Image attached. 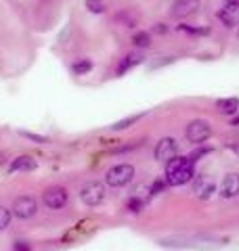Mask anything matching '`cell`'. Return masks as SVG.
I'll use <instances>...</instances> for the list:
<instances>
[{
    "label": "cell",
    "instance_id": "ac0fdd59",
    "mask_svg": "<svg viewBox=\"0 0 239 251\" xmlns=\"http://www.w3.org/2000/svg\"><path fill=\"white\" fill-rule=\"evenodd\" d=\"M177 29H179V31H187V34H193V36H206V34H210V29H208V27H191V25H179Z\"/></svg>",
    "mask_w": 239,
    "mask_h": 251
},
{
    "label": "cell",
    "instance_id": "8fae6325",
    "mask_svg": "<svg viewBox=\"0 0 239 251\" xmlns=\"http://www.w3.org/2000/svg\"><path fill=\"white\" fill-rule=\"evenodd\" d=\"M220 195L225 199H233L239 195V174H227L222 178V184H220Z\"/></svg>",
    "mask_w": 239,
    "mask_h": 251
},
{
    "label": "cell",
    "instance_id": "4316f807",
    "mask_svg": "<svg viewBox=\"0 0 239 251\" xmlns=\"http://www.w3.org/2000/svg\"><path fill=\"white\" fill-rule=\"evenodd\" d=\"M174 57H166L164 61H155V63H151V69H157V67H162V65H168V63H172Z\"/></svg>",
    "mask_w": 239,
    "mask_h": 251
},
{
    "label": "cell",
    "instance_id": "7c38bea8",
    "mask_svg": "<svg viewBox=\"0 0 239 251\" xmlns=\"http://www.w3.org/2000/svg\"><path fill=\"white\" fill-rule=\"evenodd\" d=\"M36 168H38V161L34 159V157H30V155H19L17 159L11 161L9 172H11V174H15V172H34Z\"/></svg>",
    "mask_w": 239,
    "mask_h": 251
},
{
    "label": "cell",
    "instance_id": "ba28073f",
    "mask_svg": "<svg viewBox=\"0 0 239 251\" xmlns=\"http://www.w3.org/2000/svg\"><path fill=\"white\" fill-rule=\"evenodd\" d=\"M177 151H179L177 140L170 138V136H166V138H162V140H159V143L155 145L153 155H155V159H157V161L168 163V161L172 159V157H177Z\"/></svg>",
    "mask_w": 239,
    "mask_h": 251
},
{
    "label": "cell",
    "instance_id": "6da1fadb",
    "mask_svg": "<svg viewBox=\"0 0 239 251\" xmlns=\"http://www.w3.org/2000/svg\"><path fill=\"white\" fill-rule=\"evenodd\" d=\"M193 180V161L189 157H172L166 163V182L170 186H182Z\"/></svg>",
    "mask_w": 239,
    "mask_h": 251
},
{
    "label": "cell",
    "instance_id": "30bf717a",
    "mask_svg": "<svg viewBox=\"0 0 239 251\" xmlns=\"http://www.w3.org/2000/svg\"><path fill=\"white\" fill-rule=\"evenodd\" d=\"M199 11V0H177L172 4V15L179 19H185V17H191Z\"/></svg>",
    "mask_w": 239,
    "mask_h": 251
},
{
    "label": "cell",
    "instance_id": "9a60e30c",
    "mask_svg": "<svg viewBox=\"0 0 239 251\" xmlns=\"http://www.w3.org/2000/svg\"><path fill=\"white\" fill-rule=\"evenodd\" d=\"M90 69H92V63L89 59H80L71 65V72H74L76 75H84V74H89Z\"/></svg>",
    "mask_w": 239,
    "mask_h": 251
},
{
    "label": "cell",
    "instance_id": "603a6c76",
    "mask_svg": "<svg viewBox=\"0 0 239 251\" xmlns=\"http://www.w3.org/2000/svg\"><path fill=\"white\" fill-rule=\"evenodd\" d=\"M19 134L23 136V138H30V140H34V143H40V145H44V143H49V138L46 136H40V134H31V132H19Z\"/></svg>",
    "mask_w": 239,
    "mask_h": 251
},
{
    "label": "cell",
    "instance_id": "d4e9b609",
    "mask_svg": "<svg viewBox=\"0 0 239 251\" xmlns=\"http://www.w3.org/2000/svg\"><path fill=\"white\" fill-rule=\"evenodd\" d=\"M239 9V0H225V11L235 13Z\"/></svg>",
    "mask_w": 239,
    "mask_h": 251
},
{
    "label": "cell",
    "instance_id": "cb8c5ba5",
    "mask_svg": "<svg viewBox=\"0 0 239 251\" xmlns=\"http://www.w3.org/2000/svg\"><path fill=\"white\" fill-rule=\"evenodd\" d=\"M13 251H31V245L28 241H15L13 243Z\"/></svg>",
    "mask_w": 239,
    "mask_h": 251
},
{
    "label": "cell",
    "instance_id": "2e32d148",
    "mask_svg": "<svg viewBox=\"0 0 239 251\" xmlns=\"http://www.w3.org/2000/svg\"><path fill=\"white\" fill-rule=\"evenodd\" d=\"M141 117H143V113H139V115H130V117H126V120H122V122H116L114 126H111V130H126V128H130L132 124H137Z\"/></svg>",
    "mask_w": 239,
    "mask_h": 251
},
{
    "label": "cell",
    "instance_id": "7a4b0ae2",
    "mask_svg": "<svg viewBox=\"0 0 239 251\" xmlns=\"http://www.w3.org/2000/svg\"><path fill=\"white\" fill-rule=\"evenodd\" d=\"M162 247L168 249H193V251H214L225 243H218L214 239H206V237H177V239H162L159 241Z\"/></svg>",
    "mask_w": 239,
    "mask_h": 251
},
{
    "label": "cell",
    "instance_id": "7402d4cb",
    "mask_svg": "<svg viewBox=\"0 0 239 251\" xmlns=\"http://www.w3.org/2000/svg\"><path fill=\"white\" fill-rule=\"evenodd\" d=\"M218 19L225 23L227 27H235V19H233V13H229V11H225L222 9L220 13H218Z\"/></svg>",
    "mask_w": 239,
    "mask_h": 251
},
{
    "label": "cell",
    "instance_id": "44dd1931",
    "mask_svg": "<svg viewBox=\"0 0 239 251\" xmlns=\"http://www.w3.org/2000/svg\"><path fill=\"white\" fill-rule=\"evenodd\" d=\"M143 205H145V199L134 197V195L128 199V209H130V211H134V214H139V211L143 209Z\"/></svg>",
    "mask_w": 239,
    "mask_h": 251
},
{
    "label": "cell",
    "instance_id": "5b68a950",
    "mask_svg": "<svg viewBox=\"0 0 239 251\" xmlns=\"http://www.w3.org/2000/svg\"><path fill=\"white\" fill-rule=\"evenodd\" d=\"M11 211H13V216H17L19 220H28V218H31L38 211V203H36L34 197H28V195H23V197L15 199Z\"/></svg>",
    "mask_w": 239,
    "mask_h": 251
},
{
    "label": "cell",
    "instance_id": "d6986e66",
    "mask_svg": "<svg viewBox=\"0 0 239 251\" xmlns=\"http://www.w3.org/2000/svg\"><path fill=\"white\" fill-rule=\"evenodd\" d=\"M86 9L94 15H101L105 11V4H103V0H86Z\"/></svg>",
    "mask_w": 239,
    "mask_h": 251
},
{
    "label": "cell",
    "instance_id": "484cf974",
    "mask_svg": "<svg viewBox=\"0 0 239 251\" xmlns=\"http://www.w3.org/2000/svg\"><path fill=\"white\" fill-rule=\"evenodd\" d=\"M166 184H168V182H164V180H157V182H153V186H151V195L162 193L164 188H166Z\"/></svg>",
    "mask_w": 239,
    "mask_h": 251
},
{
    "label": "cell",
    "instance_id": "52a82bcc",
    "mask_svg": "<svg viewBox=\"0 0 239 251\" xmlns=\"http://www.w3.org/2000/svg\"><path fill=\"white\" fill-rule=\"evenodd\" d=\"M42 201H44L46 207H51V209H61V207L67 203V191H65L63 186H51V188H46V191H44Z\"/></svg>",
    "mask_w": 239,
    "mask_h": 251
},
{
    "label": "cell",
    "instance_id": "9c48e42d",
    "mask_svg": "<svg viewBox=\"0 0 239 251\" xmlns=\"http://www.w3.org/2000/svg\"><path fill=\"white\" fill-rule=\"evenodd\" d=\"M193 193L199 199H210L212 195L216 193V182H214V178L208 174H199L193 182Z\"/></svg>",
    "mask_w": 239,
    "mask_h": 251
},
{
    "label": "cell",
    "instance_id": "e0dca14e",
    "mask_svg": "<svg viewBox=\"0 0 239 251\" xmlns=\"http://www.w3.org/2000/svg\"><path fill=\"white\" fill-rule=\"evenodd\" d=\"M132 42H134V46H139V49H147V46H151V36L147 31H139V34L132 36Z\"/></svg>",
    "mask_w": 239,
    "mask_h": 251
},
{
    "label": "cell",
    "instance_id": "5bb4252c",
    "mask_svg": "<svg viewBox=\"0 0 239 251\" xmlns=\"http://www.w3.org/2000/svg\"><path fill=\"white\" fill-rule=\"evenodd\" d=\"M216 109L222 113V115H233L237 113V109H239V99H220L216 100Z\"/></svg>",
    "mask_w": 239,
    "mask_h": 251
},
{
    "label": "cell",
    "instance_id": "277c9868",
    "mask_svg": "<svg viewBox=\"0 0 239 251\" xmlns=\"http://www.w3.org/2000/svg\"><path fill=\"white\" fill-rule=\"evenodd\" d=\"M187 140L193 145H202L212 136V126L206 120H193L187 126Z\"/></svg>",
    "mask_w": 239,
    "mask_h": 251
},
{
    "label": "cell",
    "instance_id": "4fadbf2b",
    "mask_svg": "<svg viewBox=\"0 0 239 251\" xmlns=\"http://www.w3.org/2000/svg\"><path fill=\"white\" fill-rule=\"evenodd\" d=\"M141 63H143V54H139V52L126 54V57L122 59V63H120V67H118V75H124L126 72H128V69L141 65Z\"/></svg>",
    "mask_w": 239,
    "mask_h": 251
},
{
    "label": "cell",
    "instance_id": "3957f363",
    "mask_svg": "<svg viewBox=\"0 0 239 251\" xmlns=\"http://www.w3.org/2000/svg\"><path fill=\"white\" fill-rule=\"evenodd\" d=\"M134 178V168L130 166V163H120V166H114L107 170L105 174V182L109 186H126L130 182V180Z\"/></svg>",
    "mask_w": 239,
    "mask_h": 251
},
{
    "label": "cell",
    "instance_id": "ffe728a7",
    "mask_svg": "<svg viewBox=\"0 0 239 251\" xmlns=\"http://www.w3.org/2000/svg\"><path fill=\"white\" fill-rule=\"evenodd\" d=\"M11 216H13L11 209H6V207L0 205V230H4L6 226L11 224Z\"/></svg>",
    "mask_w": 239,
    "mask_h": 251
},
{
    "label": "cell",
    "instance_id": "8992f818",
    "mask_svg": "<svg viewBox=\"0 0 239 251\" xmlns=\"http://www.w3.org/2000/svg\"><path fill=\"white\" fill-rule=\"evenodd\" d=\"M80 197H82V201L89 207H94V205H99V203L105 199V186H103L101 182H90V184H86L82 191H80Z\"/></svg>",
    "mask_w": 239,
    "mask_h": 251
},
{
    "label": "cell",
    "instance_id": "83f0119b",
    "mask_svg": "<svg viewBox=\"0 0 239 251\" xmlns=\"http://www.w3.org/2000/svg\"><path fill=\"white\" fill-rule=\"evenodd\" d=\"M153 31L155 34H166V31H168V27L164 25V23H155V27H153Z\"/></svg>",
    "mask_w": 239,
    "mask_h": 251
}]
</instances>
